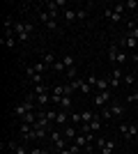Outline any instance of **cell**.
I'll list each match as a JSON object with an SVG mask.
<instances>
[{"mask_svg": "<svg viewBox=\"0 0 138 154\" xmlns=\"http://www.w3.org/2000/svg\"><path fill=\"white\" fill-rule=\"evenodd\" d=\"M32 32H35V26H32V23H23V21L14 23V35H16V39H19L21 44H28V42H30V37H32Z\"/></svg>", "mask_w": 138, "mask_h": 154, "instance_id": "obj_1", "label": "cell"}, {"mask_svg": "<svg viewBox=\"0 0 138 154\" xmlns=\"http://www.w3.org/2000/svg\"><path fill=\"white\" fill-rule=\"evenodd\" d=\"M120 134H122L124 140H131V138L138 136V124L136 122H122L120 124Z\"/></svg>", "mask_w": 138, "mask_h": 154, "instance_id": "obj_2", "label": "cell"}, {"mask_svg": "<svg viewBox=\"0 0 138 154\" xmlns=\"http://www.w3.org/2000/svg\"><path fill=\"white\" fill-rule=\"evenodd\" d=\"M30 110H35V101L23 99L21 103H16V106H14V115H16V117H23L26 113H30Z\"/></svg>", "mask_w": 138, "mask_h": 154, "instance_id": "obj_3", "label": "cell"}, {"mask_svg": "<svg viewBox=\"0 0 138 154\" xmlns=\"http://www.w3.org/2000/svg\"><path fill=\"white\" fill-rule=\"evenodd\" d=\"M41 9L48 12V14H51V19L55 21V19H58V12L62 9V7L58 5V0H46V2H41Z\"/></svg>", "mask_w": 138, "mask_h": 154, "instance_id": "obj_4", "label": "cell"}, {"mask_svg": "<svg viewBox=\"0 0 138 154\" xmlns=\"http://www.w3.org/2000/svg\"><path fill=\"white\" fill-rule=\"evenodd\" d=\"M108 99H111V90L97 92V94H94V106H97V108L101 110L104 106H108Z\"/></svg>", "mask_w": 138, "mask_h": 154, "instance_id": "obj_5", "label": "cell"}, {"mask_svg": "<svg viewBox=\"0 0 138 154\" xmlns=\"http://www.w3.org/2000/svg\"><path fill=\"white\" fill-rule=\"evenodd\" d=\"M78 134H81V131L76 129V124H67V127L62 129V136H65L67 140H74V138H76Z\"/></svg>", "mask_w": 138, "mask_h": 154, "instance_id": "obj_6", "label": "cell"}, {"mask_svg": "<svg viewBox=\"0 0 138 154\" xmlns=\"http://www.w3.org/2000/svg\"><path fill=\"white\" fill-rule=\"evenodd\" d=\"M120 46H124V48H138V39H133V37H129V35H124V37L118 42Z\"/></svg>", "mask_w": 138, "mask_h": 154, "instance_id": "obj_7", "label": "cell"}, {"mask_svg": "<svg viewBox=\"0 0 138 154\" xmlns=\"http://www.w3.org/2000/svg\"><path fill=\"white\" fill-rule=\"evenodd\" d=\"M111 113H113V117H122V115H124V103L113 101L111 103Z\"/></svg>", "mask_w": 138, "mask_h": 154, "instance_id": "obj_8", "label": "cell"}, {"mask_svg": "<svg viewBox=\"0 0 138 154\" xmlns=\"http://www.w3.org/2000/svg\"><path fill=\"white\" fill-rule=\"evenodd\" d=\"M97 115L99 113H94V110H83V113H81V124H90Z\"/></svg>", "mask_w": 138, "mask_h": 154, "instance_id": "obj_9", "label": "cell"}, {"mask_svg": "<svg viewBox=\"0 0 138 154\" xmlns=\"http://www.w3.org/2000/svg\"><path fill=\"white\" fill-rule=\"evenodd\" d=\"M99 92H104V90H111V78H97V85H94Z\"/></svg>", "mask_w": 138, "mask_h": 154, "instance_id": "obj_10", "label": "cell"}, {"mask_svg": "<svg viewBox=\"0 0 138 154\" xmlns=\"http://www.w3.org/2000/svg\"><path fill=\"white\" fill-rule=\"evenodd\" d=\"M118 55H120L118 44H111L108 46V60H111V62H118Z\"/></svg>", "mask_w": 138, "mask_h": 154, "instance_id": "obj_11", "label": "cell"}, {"mask_svg": "<svg viewBox=\"0 0 138 154\" xmlns=\"http://www.w3.org/2000/svg\"><path fill=\"white\" fill-rule=\"evenodd\" d=\"M41 62H44V64H46V67H53V64L58 62V60H55V55H53V53H51V51H46V53H44V55H41Z\"/></svg>", "mask_w": 138, "mask_h": 154, "instance_id": "obj_12", "label": "cell"}, {"mask_svg": "<svg viewBox=\"0 0 138 154\" xmlns=\"http://www.w3.org/2000/svg\"><path fill=\"white\" fill-rule=\"evenodd\" d=\"M62 16H65L67 23H74V21H76V9H69V7H67V9H62Z\"/></svg>", "mask_w": 138, "mask_h": 154, "instance_id": "obj_13", "label": "cell"}, {"mask_svg": "<svg viewBox=\"0 0 138 154\" xmlns=\"http://www.w3.org/2000/svg\"><path fill=\"white\" fill-rule=\"evenodd\" d=\"M101 127H104V120L97 115V117H94V120L90 122V131H101Z\"/></svg>", "mask_w": 138, "mask_h": 154, "instance_id": "obj_14", "label": "cell"}, {"mask_svg": "<svg viewBox=\"0 0 138 154\" xmlns=\"http://www.w3.org/2000/svg\"><path fill=\"white\" fill-rule=\"evenodd\" d=\"M39 21H41V26H48V23H51V14L48 12H44V9H39Z\"/></svg>", "mask_w": 138, "mask_h": 154, "instance_id": "obj_15", "label": "cell"}, {"mask_svg": "<svg viewBox=\"0 0 138 154\" xmlns=\"http://www.w3.org/2000/svg\"><path fill=\"white\" fill-rule=\"evenodd\" d=\"M136 81H138V78L133 76V74H124V78H122V83L129 85V88H133V85H136Z\"/></svg>", "mask_w": 138, "mask_h": 154, "instance_id": "obj_16", "label": "cell"}, {"mask_svg": "<svg viewBox=\"0 0 138 154\" xmlns=\"http://www.w3.org/2000/svg\"><path fill=\"white\" fill-rule=\"evenodd\" d=\"M113 149H115V140H106V145L101 147V154H113Z\"/></svg>", "mask_w": 138, "mask_h": 154, "instance_id": "obj_17", "label": "cell"}, {"mask_svg": "<svg viewBox=\"0 0 138 154\" xmlns=\"http://www.w3.org/2000/svg\"><path fill=\"white\" fill-rule=\"evenodd\" d=\"M99 117H101V120H111V117H113V113H111V106H104V108L99 110Z\"/></svg>", "mask_w": 138, "mask_h": 154, "instance_id": "obj_18", "label": "cell"}, {"mask_svg": "<svg viewBox=\"0 0 138 154\" xmlns=\"http://www.w3.org/2000/svg\"><path fill=\"white\" fill-rule=\"evenodd\" d=\"M62 62H65V67H67V69L76 67V58H74V55H65V58H62Z\"/></svg>", "mask_w": 138, "mask_h": 154, "instance_id": "obj_19", "label": "cell"}, {"mask_svg": "<svg viewBox=\"0 0 138 154\" xmlns=\"http://www.w3.org/2000/svg\"><path fill=\"white\" fill-rule=\"evenodd\" d=\"M87 16H90V12H87L85 7H81V9H76V19H78V21H85Z\"/></svg>", "mask_w": 138, "mask_h": 154, "instance_id": "obj_20", "label": "cell"}, {"mask_svg": "<svg viewBox=\"0 0 138 154\" xmlns=\"http://www.w3.org/2000/svg\"><path fill=\"white\" fill-rule=\"evenodd\" d=\"M51 69H53V71H58V74H65V71H67V67H65V62H62V60H58V62L53 64Z\"/></svg>", "mask_w": 138, "mask_h": 154, "instance_id": "obj_21", "label": "cell"}, {"mask_svg": "<svg viewBox=\"0 0 138 154\" xmlns=\"http://www.w3.org/2000/svg\"><path fill=\"white\" fill-rule=\"evenodd\" d=\"M16 42H19L16 37H2V44H5L7 48H14V46H16Z\"/></svg>", "mask_w": 138, "mask_h": 154, "instance_id": "obj_22", "label": "cell"}, {"mask_svg": "<svg viewBox=\"0 0 138 154\" xmlns=\"http://www.w3.org/2000/svg\"><path fill=\"white\" fill-rule=\"evenodd\" d=\"M129 37H133V39H138V26L136 23H129V32H127Z\"/></svg>", "mask_w": 138, "mask_h": 154, "instance_id": "obj_23", "label": "cell"}, {"mask_svg": "<svg viewBox=\"0 0 138 154\" xmlns=\"http://www.w3.org/2000/svg\"><path fill=\"white\" fill-rule=\"evenodd\" d=\"M81 92H83V94H90V92H92V85L87 83V81H83V83H81Z\"/></svg>", "mask_w": 138, "mask_h": 154, "instance_id": "obj_24", "label": "cell"}, {"mask_svg": "<svg viewBox=\"0 0 138 154\" xmlns=\"http://www.w3.org/2000/svg\"><path fill=\"white\" fill-rule=\"evenodd\" d=\"M127 9V2H118V5H115V9H113V12L115 14H120V16H122V12H124Z\"/></svg>", "mask_w": 138, "mask_h": 154, "instance_id": "obj_25", "label": "cell"}, {"mask_svg": "<svg viewBox=\"0 0 138 154\" xmlns=\"http://www.w3.org/2000/svg\"><path fill=\"white\" fill-rule=\"evenodd\" d=\"M32 67H35V71H37V74H44V71L48 69V67H46L44 62H37V64H32Z\"/></svg>", "mask_w": 138, "mask_h": 154, "instance_id": "obj_26", "label": "cell"}, {"mask_svg": "<svg viewBox=\"0 0 138 154\" xmlns=\"http://www.w3.org/2000/svg\"><path fill=\"white\" fill-rule=\"evenodd\" d=\"M32 92H35V94H41V92H48V90H46L44 83H39V85H35V88H32Z\"/></svg>", "mask_w": 138, "mask_h": 154, "instance_id": "obj_27", "label": "cell"}, {"mask_svg": "<svg viewBox=\"0 0 138 154\" xmlns=\"http://www.w3.org/2000/svg\"><path fill=\"white\" fill-rule=\"evenodd\" d=\"M69 124H81V113H72V117H69Z\"/></svg>", "mask_w": 138, "mask_h": 154, "instance_id": "obj_28", "label": "cell"}, {"mask_svg": "<svg viewBox=\"0 0 138 154\" xmlns=\"http://www.w3.org/2000/svg\"><path fill=\"white\" fill-rule=\"evenodd\" d=\"M65 76H67V78H72V81H76V67L67 69V71H65Z\"/></svg>", "mask_w": 138, "mask_h": 154, "instance_id": "obj_29", "label": "cell"}, {"mask_svg": "<svg viewBox=\"0 0 138 154\" xmlns=\"http://www.w3.org/2000/svg\"><path fill=\"white\" fill-rule=\"evenodd\" d=\"M106 140H108L106 136H99V138H97V145H99V149H101V147H104V145H106Z\"/></svg>", "mask_w": 138, "mask_h": 154, "instance_id": "obj_30", "label": "cell"}, {"mask_svg": "<svg viewBox=\"0 0 138 154\" xmlns=\"http://www.w3.org/2000/svg\"><path fill=\"white\" fill-rule=\"evenodd\" d=\"M138 7V0H127V9H136Z\"/></svg>", "mask_w": 138, "mask_h": 154, "instance_id": "obj_31", "label": "cell"}, {"mask_svg": "<svg viewBox=\"0 0 138 154\" xmlns=\"http://www.w3.org/2000/svg\"><path fill=\"white\" fill-rule=\"evenodd\" d=\"M127 101H129V103H136V101H138V92H133V94H129V97H127Z\"/></svg>", "mask_w": 138, "mask_h": 154, "instance_id": "obj_32", "label": "cell"}, {"mask_svg": "<svg viewBox=\"0 0 138 154\" xmlns=\"http://www.w3.org/2000/svg\"><path fill=\"white\" fill-rule=\"evenodd\" d=\"M30 154H48L44 147H35V149H30Z\"/></svg>", "mask_w": 138, "mask_h": 154, "instance_id": "obj_33", "label": "cell"}, {"mask_svg": "<svg viewBox=\"0 0 138 154\" xmlns=\"http://www.w3.org/2000/svg\"><path fill=\"white\" fill-rule=\"evenodd\" d=\"M81 83H83V81H81V78H78V81H72V83H69V85H72L74 90H81Z\"/></svg>", "mask_w": 138, "mask_h": 154, "instance_id": "obj_34", "label": "cell"}, {"mask_svg": "<svg viewBox=\"0 0 138 154\" xmlns=\"http://www.w3.org/2000/svg\"><path fill=\"white\" fill-rule=\"evenodd\" d=\"M58 154H72V149L67 147V149H62V152H58Z\"/></svg>", "mask_w": 138, "mask_h": 154, "instance_id": "obj_35", "label": "cell"}, {"mask_svg": "<svg viewBox=\"0 0 138 154\" xmlns=\"http://www.w3.org/2000/svg\"><path fill=\"white\" fill-rule=\"evenodd\" d=\"M133 92H138V81H136V85H133Z\"/></svg>", "mask_w": 138, "mask_h": 154, "instance_id": "obj_36", "label": "cell"}, {"mask_svg": "<svg viewBox=\"0 0 138 154\" xmlns=\"http://www.w3.org/2000/svg\"><path fill=\"white\" fill-rule=\"evenodd\" d=\"M136 110H138V101H136Z\"/></svg>", "mask_w": 138, "mask_h": 154, "instance_id": "obj_37", "label": "cell"}]
</instances>
